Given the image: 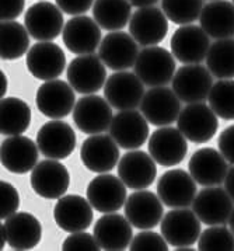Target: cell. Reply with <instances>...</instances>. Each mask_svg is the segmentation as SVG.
Masks as SVG:
<instances>
[{
    "instance_id": "obj_14",
    "label": "cell",
    "mask_w": 234,
    "mask_h": 251,
    "mask_svg": "<svg viewBox=\"0 0 234 251\" xmlns=\"http://www.w3.org/2000/svg\"><path fill=\"white\" fill-rule=\"evenodd\" d=\"M98 56L104 65L114 72L131 69L139 56L138 42L131 34L123 31H111L101 41L98 47Z\"/></svg>"
},
{
    "instance_id": "obj_34",
    "label": "cell",
    "mask_w": 234,
    "mask_h": 251,
    "mask_svg": "<svg viewBox=\"0 0 234 251\" xmlns=\"http://www.w3.org/2000/svg\"><path fill=\"white\" fill-rule=\"evenodd\" d=\"M30 32L17 21H1L0 24V58L4 60L20 59L30 50Z\"/></svg>"
},
{
    "instance_id": "obj_1",
    "label": "cell",
    "mask_w": 234,
    "mask_h": 251,
    "mask_svg": "<svg viewBox=\"0 0 234 251\" xmlns=\"http://www.w3.org/2000/svg\"><path fill=\"white\" fill-rule=\"evenodd\" d=\"M173 52L162 47H146L139 52L133 73L147 87H160L171 83L175 75Z\"/></svg>"
},
{
    "instance_id": "obj_26",
    "label": "cell",
    "mask_w": 234,
    "mask_h": 251,
    "mask_svg": "<svg viewBox=\"0 0 234 251\" xmlns=\"http://www.w3.org/2000/svg\"><path fill=\"white\" fill-rule=\"evenodd\" d=\"M40 149L35 142L23 136H9L0 145L1 166L14 174H25L38 164Z\"/></svg>"
},
{
    "instance_id": "obj_32",
    "label": "cell",
    "mask_w": 234,
    "mask_h": 251,
    "mask_svg": "<svg viewBox=\"0 0 234 251\" xmlns=\"http://www.w3.org/2000/svg\"><path fill=\"white\" fill-rule=\"evenodd\" d=\"M30 105L19 97H4L0 101V133L3 136L23 135L30 128Z\"/></svg>"
},
{
    "instance_id": "obj_20",
    "label": "cell",
    "mask_w": 234,
    "mask_h": 251,
    "mask_svg": "<svg viewBox=\"0 0 234 251\" xmlns=\"http://www.w3.org/2000/svg\"><path fill=\"white\" fill-rule=\"evenodd\" d=\"M38 149L47 159L62 160L76 148V133L68 122L53 120L44 124L37 135Z\"/></svg>"
},
{
    "instance_id": "obj_25",
    "label": "cell",
    "mask_w": 234,
    "mask_h": 251,
    "mask_svg": "<svg viewBox=\"0 0 234 251\" xmlns=\"http://www.w3.org/2000/svg\"><path fill=\"white\" fill-rule=\"evenodd\" d=\"M156 164L150 153L138 149L126 151L118 163V177L131 190H144L157 177Z\"/></svg>"
},
{
    "instance_id": "obj_28",
    "label": "cell",
    "mask_w": 234,
    "mask_h": 251,
    "mask_svg": "<svg viewBox=\"0 0 234 251\" xmlns=\"http://www.w3.org/2000/svg\"><path fill=\"white\" fill-rule=\"evenodd\" d=\"M229 161L213 148H202L191 156L188 163L189 174L202 187H214L223 184L229 173Z\"/></svg>"
},
{
    "instance_id": "obj_33",
    "label": "cell",
    "mask_w": 234,
    "mask_h": 251,
    "mask_svg": "<svg viewBox=\"0 0 234 251\" xmlns=\"http://www.w3.org/2000/svg\"><path fill=\"white\" fill-rule=\"evenodd\" d=\"M132 17V4L129 0H95L93 6V19L102 30L119 31L129 24Z\"/></svg>"
},
{
    "instance_id": "obj_44",
    "label": "cell",
    "mask_w": 234,
    "mask_h": 251,
    "mask_svg": "<svg viewBox=\"0 0 234 251\" xmlns=\"http://www.w3.org/2000/svg\"><path fill=\"white\" fill-rule=\"evenodd\" d=\"M25 0H0V20L13 21L24 11Z\"/></svg>"
},
{
    "instance_id": "obj_38",
    "label": "cell",
    "mask_w": 234,
    "mask_h": 251,
    "mask_svg": "<svg viewBox=\"0 0 234 251\" xmlns=\"http://www.w3.org/2000/svg\"><path fill=\"white\" fill-rule=\"evenodd\" d=\"M201 251H234V233L223 225L205 229L198 240Z\"/></svg>"
},
{
    "instance_id": "obj_21",
    "label": "cell",
    "mask_w": 234,
    "mask_h": 251,
    "mask_svg": "<svg viewBox=\"0 0 234 251\" xmlns=\"http://www.w3.org/2000/svg\"><path fill=\"white\" fill-rule=\"evenodd\" d=\"M149 153L163 167L180 164L188 153V142L178 128L160 126L149 139Z\"/></svg>"
},
{
    "instance_id": "obj_12",
    "label": "cell",
    "mask_w": 234,
    "mask_h": 251,
    "mask_svg": "<svg viewBox=\"0 0 234 251\" xmlns=\"http://www.w3.org/2000/svg\"><path fill=\"white\" fill-rule=\"evenodd\" d=\"M35 102L42 115L52 120L66 118L76 105L74 89L63 80L45 81L37 91Z\"/></svg>"
},
{
    "instance_id": "obj_24",
    "label": "cell",
    "mask_w": 234,
    "mask_h": 251,
    "mask_svg": "<svg viewBox=\"0 0 234 251\" xmlns=\"http://www.w3.org/2000/svg\"><path fill=\"white\" fill-rule=\"evenodd\" d=\"M62 40L71 53H94L102 41L101 27L89 16H74L68 23H65Z\"/></svg>"
},
{
    "instance_id": "obj_36",
    "label": "cell",
    "mask_w": 234,
    "mask_h": 251,
    "mask_svg": "<svg viewBox=\"0 0 234 251\" xmlns=\"http://www.w3.org/2000/svg\"><path fill=\"white\" fill-rule=\"evenodd\" d=\"M162 10L174 24L188 25L201 17L204 0H162Z\"/></svg>"
},
{
    "instance_id": "obj_39",
    "label": "cell",
    "mask_w": 234,
    "mask_h": 251,
    "mask_svg": "<svg viewBox=\"0 0 234 251\" xmlns=\"http://www.w3.org/2000/svg\"><path fill=\"white\" fill-rule=\"evenodd\" d=\"M168 243L165 241L163 234L149 230H143L133 236L129 250L132 251H167Z\"/></svg>"
},
{
    "instance_id": "obj_29",
    "label": "cell",
    "mask_w": 234,
    "mask_h": 251,
    "mask_svg": "<svg viewBox=\"0 0 234 251\" xmlns=\"http://www.w3.org/2000/svg\"><path fill=\"white\" fill-rule=\"evenodd\" d=\"M132 227V223L126 219V216L112 212L105 213L95 222L93 234L102 250L122 251L131 246Z\"/></svg>"
},
{
    "instance_id": "obj_47",
    "label": "cell",
    "mask_w": 234,
    "mask_h": 251,
    "mask_svg": "<svg viewBox=\"0 0 234 251\" xmlns=\"http://www.w3.org/2000/svg\"><path fill=\"white\" fill-rule=\"evenodd\" d=\"M6 93H7V76L1 71L0 72V97L3 99Z\"/></svg>"
},
{
    "instance_id": "obj_46",
    "label": "cell",
    "mask_w": 234,
    "mask_h": 251,
    "mask_svg": "<svg viewBox=\"0 0 234 251\" xmlns=\"http://www.w3.org/2000/svg\"><path fill=\"white\" fill-rule=\"evenodd\" d=\"M157 1L160 0H129V3L132 4L133 7L140 9V7H149V6H154Z\"/></svg>"
},
{
    "instance_id": "obj_4",
    "label": "cell",
    "mask_w": 234,
    "mask_h": 251,
    "mask_svg": "<svg viewBox=\"0 0 234 251\" xmlns=\"http://www.w3.org/2000/svg\"><path fill=\"white\" fill-rule=\"evenodd\" d=\"M140 112L150 125L168 126L180 117L181 100L167 86L150 87L143 96Z\"/></svg>"
},
{
    "instance_id": "obj_45",
    "label": "cell",
    "mask_w": 234,
    "mask_h": 251,
    "mask_svg": "<svg viewBox=\"0 0 234 251\" xmlns=\"http://www.w3.org/2000/svg\"><path fill=\"white\" fill-rule=\"evenodd\" d=\"M224 190L229 192V195L233 198L234 201V166L232 169H229V173L224 178Z\"/></svg>"
},
{
    "instance_id": "obj_5",
    "label": "cell",
    "mask_w": 234,
    "mask_h": 251,
    "mask_svg": "<svg viewBox=\"0 0 234 251\" xmlns=\"http://www.w3.org/2000/svg\"><path fill=\"white\" fill-rule=\"evenodd\" d=\"M177 125L187 141L192 143H206L216 135L219 121L217 115L209 105L205 102H195L188 104L181 110Z\"/></svg>"
},
{
    "instance_id": "obj_42",
    "label": "cell",
    "mask_w": 234,
    "mask_h": 251,
    "mask_svg": "<svg viewBox=\"0 0 234 251\" xmlns=\"http://www.w3.org/2000/svg\"><path fill=\"white\" fill-rule=\"evenodd\" d=\"M58 7L69 16H83L94 6V0H55Z\"/></svg>"
},
{
    "instance_id": "obj_31",
    "label": "cell",
    "mask_w": 234,
    "mask_h": 251,
    "mask_svg": "<svg viewBox=\"0 0 234 251\" xmlns=\"http://www.w3.org/2000/svg\"><path fill=\"white\" fill-rule=\"evenodd\" d=\"M201 27L214 40L234 37V3L227 0H213L204 6L201 13Z\"/></svg>"
},
{
    "instance_id": "obj_2",
    "label": "cell",
    "mask_w": 234,
    "mask_h": 251,
    "mask_svg": "<svg viewBox=\"0 0 234 251\" xmlns=\"http://www.w3.org/2000/svg\"><path fill=\"white\" fill-rule=\"evenodd\" d=\"M171 84L174 93L183 102H204L213 87V75L201 63L184 65L175 72Z\"/></svg>"
},
{
    "instance_id": "obj_22",
    "label": "cell",
    "mask_w": 234,
    "mask_h": 251,
    "mask_svg": "<svg viewBox=\"0 0 234 251\" xmlns=\"http://www.w3.org/2000/svg\"><path fill=\"white\" fill-rule=\"evenodd\" d=\"M80 159L84 167L93 173H108L119 163V145L111 135L95 133L83 142Z\"/></svg>"
},
{
    "instance_id": "obj_40",
    "label": "cell",
    "mask_w": 234,
    "mask_h": 251,
    "mask_svg": "<svg viewBox=\"0 0 234 251\" xmlns=\"http://www.w3.org/2000/svg\"><path fill=\"white\" fill-rule=\"evenodd\" d=\"M20 208V195L14 185L7 181H0V219L6 221Z\"/></svg>"
},
{
    "instance_id": "obj_3",
    "label": "cell",
    "mask_w": 234,
    "mask_h": 251,
    "mask_svg": "<svg viewBox=\"0 0 234 251\" xmlns=\"http://www.w3.org/2000/svg\"><path fill=\"white\" fill-rule=\"evenodd\" d=\"M201 223L196 213L188 208H173L163 216L160 230L171 247L193 246L201 236Z\"/></svg>"
},
{
    "instance_id": "obj_30",
    "label": "cell",
    "mask_w": 234,
    "mask_h": 251,
    "mask_svg": "<svg viewBox=\"0 0 234 251\" xmlns=\"http://www.w3.org/2000/svg\"><path fill=\"white\" fill-rule=\"evenodd\" d=\"M3 227L9 247L14 250H32L41 241V222L30 212H16L6 219Z\"/></svg>"
},
{
    "instance_id": "obj_19",
    "label": "cell",
    "mask_w": 234,
    "mask_h": 251,
    "mask_svg": "<svg viewBox=\"0 0 234 251\" xmlns=\"http://www.w3.org/2000/svg\"><path fill=\"white\" fill-rule=\"evenodd\" d=\"M196 181L183 169L164 173L157 182V195L168 208H188L196 197Z\"/></svg>"
},
{
    "instance_id": "obj_23",
    "label": "cell",
    "mask_w": 234,
    "mask_h": 251,
    "mask_svg": "<svg viewBox=\"0 0 234 251\" xmlns=\"http://www.w3.org/2000/svg\"><path fill=\"white\" fill-rule=\"evenodd\" d=\"M163 202L159 195L146 190H136L125 202V216L133 227L149 230L163 221Z\"/></svg>"
},
{
    "instance_id": "obj_41",
    "label": "cell",
    "mask_w": 234,
    "mask_h": 251,
    "mask_svg": "<svg viewBox=\"0 0 234 251\" xmlns=\"http://www.w3.org/2000/svg\"><path fill=\"white\" fill-rule=\"evenodd\" d=\"M63 251H98L101 250L100 244L97 243L94 234L84 231L70 233L65 241L62 243Z\"/></svg>"
},
{
    "instance_id": "obj_18",
    "label": "cell",
    "mask_w": 234,
    "mask_h": 251,
    "mask_svg": "<svg viewBox=\"0 0 234 251\" xmlns=\"http://www.w3.org/2000/svg\"><path fill=\"white\" fill-rule=\"evenodd\" d=\"M168 32V19L156 6L140 7L132 13L129 34L142 47H154L165 38Z\"/></svg>"
},
{
    "instance_id": "obj_35",
    "label": "cell",
    "mask_w": 234,
    "mask_h": 251,
    "mask_svg": "<svg viewBox=\"0 0 234 251\" xmlns=\"http://www.w3.org/2000/svg\"><path fill=\"white\" fill-rule=\"evenodd\" d=\"M206 68L216 79H234V38L216 40L211 44Z\"/></svg>"
},
{
    "instance_id": "obj_6",
    "label": "cell",
    "mask_w": 234,
    "mask_h": 251,
    "mask_svg": "<svg viewBox=\"0 0 234 251\" xmlns=\"http://www.w3.org/2000/svg\"><path fill=\"white\" fill-rule=\"evenodd\" d=\"M114 115L111 104L101 96L87 94L76 101L73 121L79 131L87 135L104 133L110 129Z\"/></svg>"
},
{
    "instance_id": "obj_37",
    "label": "cell",
    "mask_w": 234,
    "mask_h": 251,
    "mask_svg": "<svg viewBox=\"0 0 234 251\" xmlns=\"http://www.w3.org/2000/svg\"><path fill=\"white\" fill-rule=\"evenodd\" d=\"M209 107L223 120H234V80L223 79L213 83L209 93Z\"/></svg>"
},
{
    "instance_id": "obj_27",
    "label": "cell",
    "mask_w": 234,
    "mask_h": 251,
    "mask_svg": "<svg viewBox=\"0 0 234 251\" xmlns=\"http://www.w3.org/2000/svg\"><path fill=\"white\" fill-rule=\"evenodd\" d=\"M93 208L89 200L80 195H63L53 208V219L68 233L87 230L93 223Z\"/></svg>"
},
{
    "instance_id": "obj_17",
    "label": "cell",
    "mask_w": 234,
    "mask_h": 251,
    "mask_svg": "<svg viewBox=\"0 0 234 251\" xmlns=\"http://www.w3.org/2000/svg\"><path fill=\"white\" fill-rule=\"evenodd\" d=\"M170 45L175 59L184 65H193L206 60L211 40L202 27L188 24L175 30Z\"/></svg>"
},
{
    "instance_id": "obj_50",
    "label": "cell",
    "mask_w": 234,
    "mask_h": 251,
    "mask_svg": "<svg viewBox=\"0 0 234 251\" xmlns=\"http://www.w3.org/2000/svg\"><path fill=\"white\" fill-rule=\"evenodd\" d=\"M212 1H213V0H212Z\"/></svg>"
},
{
    "instance_id": "obj_43",
    "label": "cell",
    "mask_w": 234,
    "mask_h": 251,
    "mask_svg": "<svg viewBox=\"0 0 234 251\" xmlns=\"http://www.w3.org/2000/svg\"><path fill=\"white\" fill-rule=\"evenodd\" d=\"M219 151L223 154V157L234 166V125L227 126L217 139Z\"/></svg>"
},
{
    "instance_id": "obj_49",
    "label": "cell",
    "mask_w": 234,
    "mask_h": 251,
    "mask_svg": "<svg viewBox=\"0 0 234 251\" xmlns=\"http://www.w3.org/2000/svg\"><path fill=\"white\" fill-rule=\"evenodd\" d=\"M232 1H233V3H234V0H232Z\"/></svg>"
},
{
    "instance_id": "obj_11",
    "label": "cell",
    "mask_w": 234,
    "mask_h": 251,
    "mask_svg": "<svg viewBox=\"0 0 234 251\" xmlns=\"http://www.w3.org/2000/svg\"><path fill=\"white\" fill-rule=\"evenodd\" d=\"M24 24L35 41H52L63 32V11L51 1H38L25 11Z\"/></svg>"
},
{
    "instance_id": "obj_13",
    "label": "cell",
    "mask_w": 234,
    "mask_h": 251,
    "mask_svg": "<svg viewBox=\"0 0 234 251\" xmlns=\"http://www.w3.org/2000/svg\"><path fill=\"white\" fill-rule=\"evenodd\" d=\"M27 69L38 80H55L66 68V56L59 45L40 41L27 52Z\"/></svg>"
},
{
    "instance_id": "obj_15",
    "label": "cell",
    "mask_w": 234,
    "mask_h": 251,
    "mask_svg": "<svg viewBox=\"0 0 234 251\" xmlns=\"http://www.w3.org/2000/svg\"><path fill=\"white\" fill-rule=\"evenodd\" d=\"M126 185L119 177L101 173L87 185V200L100 213L118 212L126 202Z\"/></svg>"
},
{
    "instance_id": "obj_9",
    "label": "cell",
    "mask_w": 234,
    "mask_h": 251,
    "mask_svg": "<svg viewBox=\"0 0 234 251\" xmlns=\"http://www.w3.org/2000/svg\"><path fill=\"white\" fill-rule=\"evenodd\" d=\"M68 80L74 91L80 94H95L105 86L107 69L101 58L95 53L79 55L68 68Z\"/></svg>"
},
{
    "instance_id": "obj_48",
    "label": "cell",
    "mask_w": 234,
    "mask_h": 251,
    "mask_svg": "<svg viewBox=\"0 0 234 251\" xmlns=\"http://www.w3.org/2000/svg\"><path fill=\"white\" fill-rule=\"evenodd\" d=\"M229 227H230V230L234 233V209L232 212V216H230V219H229Z\"/></svg>"
},
{
    "instance_id": "obj_7",
    "label": "cell",
    "mask_w": 234,
    "mask_h": 251,
    "mask_svg": "<svg viewBox=\"0 0 234 251\" xmlns=\"http://www.w3.org/2000/svg\"><path fill=\"white\" fill-rule=\"evenodd\" d=\"M31 188L45 200H59L70 184V174L59 160L47 159L40 161L31 171Z\"/></svg>"
},
{
    "instance_id": "obj_16",
    "label": "cell",
    "mask_w": 234,
    "mask_h": 251,
    "mask_svg": "<svg viewBox=\"0 0 234 251\" xmlns=\"http://www.w3.org/2000/svg\"><path fill=\"white\" fill-rule=\"evenodd\" d=\"M108 131L119 148L135 151L149 139V122L139 111L123 110L115 114Z\"/></svg>"
},
{
    "instance_id": "obj_10",
    "label": "cell",
    "mask_w": 234,
    "mask_h": 251,
    "mask_svg": "<svg viewBox=\"0 0 234 251\" xmlns=\"http://www.w3.org/2000/svg\"><path fill=\"white\" fill-rule=\"evenodd\" d=\"M233 209V198L219 185L204 187V190L196 194L192 203V211L206 226L226 225Z\"/></svg>"
},
{
    "instance_id": "obj_8",
    "label": "cell",
    "mask_w": 234,
    "mask_h": 251,
    "mask_svg": "<svg viewBox=\"0 0 234 251\" xmlns=\"http://www.w3.org/2000/svg\"><path fill=\"white\" fill-rule=\"evenodd\" d=\"M144 84L136 73L121 71L112 73L105 81L104 97L115 110H136L144 96Z\"/></svg>"
}]
</instances>
